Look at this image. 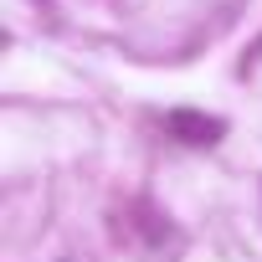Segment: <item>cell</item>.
<instances>
[{"label": "cell", "mask_w": 262, "mask_h": 262, "mask_svg": "<svg viewBox=\"0 0 262 262\" xmlns=\"http://www.w3.org/2000/svg\"><path fill=\"white\" fill-rule=\"evenodd\" d=\"M165 123H170V134L185 139V144H216V139L226 134L221 118H206V113H190V108H175Z\"/></svg>", "instance_id": "cell-1"}]
</instances>
